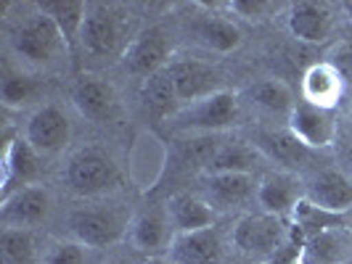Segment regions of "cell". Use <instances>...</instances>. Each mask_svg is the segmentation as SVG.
<instances>
[{"label":"cell","instance_id":"cell-27","mask_svg":"<svg viewBox=\"0 0 352 264\" xmlns=\"http://www.w3.org/2000/svg\"><path fill=\"white\" fill-rule=\"evenodd\" d=\"M37 8L56 21L69 51H74L80 45L82 24L88 16V3H82V0H43V3H37Z\"/></svg>","mask_w":352,"mask_h":264},{"label":"cell","instance_id":"cell-35","mask_svg":"<svg viewBox=\"0 0 352 264\" xmlns=\"http://www.w3.org/2000/svg\"><path fill=\"white\" fill-rule=\"evenodd\" d=\"M329 64H331L334 69H339V74H342L347 82H352V45L350 43H342L334 51V56L329 58Z\"/></svg>","mask_w":352,"mask_h":264},{"label":"cell","instance_id":"cell-25","mask_svg":"<svg viewBox=\"0 0 352 264\" xmlns=\"http://www.w3.org/2000/svg\"><path fill=\"white\" fill-rule=\"evenodd\" d=\"M141 101L143 108L157 117V119H173L177 111H180V98L175 93V85H173V77L170 71L162 69L151 77L141 80Z\"/></svg>","mask_w":352,"mask_h":264},{"label":"cell","instance_id":"cell-14","mask_svg":"<svg viewBox=\"0 0 352 264\" xmlns=\"http://www.w3.org/2000/svg\"><path fill=\"white\" fill-rule=\"evenodd\" d=\"M305 198L318 209L339 217L352 209V177L334 167L320 169L305 180Z\"/></svg>","mask_w":352,"mask_h":264},{"label":"cell","instance_id":"cell-20","mask_svg":"<svg viewBox=\"0 0 352 264\" xmlns=\"http://www.w3.org/2000/svg\"><path fill=\"white\" fill-rule=\"evenodd\" d=\"M344 90H347V80L329 61L313 64L310 69L305 71V77H302L305 104L318 106V108L334 111L336 106H339V101L344 98Z\"/></svg>","mask_w":352,"mask_h":264},{"label":"cell","instance_id":"cell-11","mask_svg":"<svg viewBox=\"0 0 352 264\" xmlns=\"http://www.w3.org/2000/svg\"><path fill=\"white\" fill-rule=\"evenodd\" d=\"M175 228L170 222V211L167 204H154L146 206L138 214H133V225H130V243L135 251L157 256L173 248L175 241Z\"/></svg>","mask_w":352,"mask_h":264},{"label":"cell","instance_id":"cell-6","mask_svg":"<svg viewBox=\"0 0 352 264\" xmlns=\"http://www.w3.org/2000/svg\"><path fill=\"white\" fill-rule=\"evenodd\" d=\"M289 232H292V219H281V217L257 211V214H247L236 222L233 246L252 259L267 262L276 254V248L289 238Z\"/></svg>","mask_w":352,"mask_h":264},{"label":"cell","instance_id":"cell-36","mask_svg":"<svg viewBox=\"0 0 352 264\" xmlns=\"http://www.w3.org/2000/svg\"><path fill=\"white\" fill-rule=\"evenodd\" d=\"M342 14L347 16V21L352 24V0H347V3H342Z\"/></svg>","mask_w":352,"mask_h":264},{"label":"cell","instance_id":"cell-5","mask_svg":"<svg viewBox=\"0 0 352 264\" xmlns=\"http://www.w3.org/2000/svg\"><path fill=\"white\" fill-rule=\"evenodd\" d=\"M239 114H241L239 95L230 90H220L196 104L180 106V111L170 119V124L183 135H220L223 130L239 122Z\"/></svg>","mask_w":352,"mask_h":264},{"label":"cell","instance_id":"cell-29","mask_svg":"<svg viewBox=\"0 0 352 264\" xmlns=\"http://www.w3.org/2000/svg\"><path fill=\"white\" fill-rule=\"evenodd\" d=\"M40 95V85L32 80L27 71L21 69H6L0 80V101L6 108H24V106L35 104Z\"/></svg>","mask_w":352,"mask_h":264},{"label":"cell","instance_id":"cell-32","mask_svg":"<svg viewBox=\"0 0 352 264\" xmlns=\"http://www.w3.org/2000/svg\"><path fill=\"white\" fill-rule=\"evenodd\" d=\"M0 246H3V262L6 264H30V259L35 256L32 235L24 230H3Z\"/></svg>","mask_w":352,"mask_h":264},{"label":"cell","instance_id":"cell-10","mask_svg":"<svg viewBox=\"0 0 352 264\" xmlns=\"http://www.w3.org/2000/svg\"><path fill=\"white\" fill-rule=\"evenodd\" d=\"M302 198H305V180L297 177V172L276 169V172H267L263 180H257L254 201L265 214L292 219V214L300 206Z\"/></svg>","mask_w":352,"mask_h":264},{"label":"cell","instance_id":"cell-37","mask_svg":"<svg viewBox=\"0 0 352 264\" xmlns=\"http://www.w3.org/2000/svg\"><path fill=\"white\" fill-rule=\"evenodd\" d=\"M106 264H127V262H120V259H114V262H106Z\"/></svg>","mask_w":352,"mask_h":264},{"label":"cell","instance_id":"cell-24","mask_svg":"<svg viewBox=\"0 0 352 264\" xmlns=\"http://www.w3.org/2000/svg\"><path fill=\"white\" fill-rule=\"evenodd\" d=\"M263 154L249 141H226L214 154L204 175H254Z\"/></svg>","mask_w":352,"mask_h":264},{"label":"cell","instance_id":"cell-17","mask_svg":"<svg viewBox=\"0 0 352 264\" xmlns=\"http://www.w3.org/2000/svg\"><path fill=\"white\" fill-rule=\"evenodd\" d=\"M257 193L254 175H204L201 195L207 198L212 209L230 211L249 204Z\"/></svg>","mask_w":352,"mask_h":264},{"label":"cell","instance_id":"cell-3","mask_svg":"<svg viewBox=\"0 0 352 264\" xmlns=\"http://www.w3.org/2000/svg\"><path fill=\"white\" fill-rule=\"evenodd\" d=\"M135 35L138 32L133 27V14L124 11L122 5L90 3L82 35H80V48L93 58H109L117 53L124 56Z\"/></svg>","mask_w":352,"mask_h":264},{"label":"cell","instance_id":"cell-39","mask_svg":"<svg viewBox=\"0 0 352 264\" xmlns=\"http://www.w3.org/2000/svg\"><path fill=\"white\" fill-rule=\"evenodd\" d=\"M350 264H352V262H350Z\"/></svg>","mask_w":352,"mask_h":264},{"label":"cell","instance_id":"cell-34","mask_svg":"<svg viewBox=\"0 0 352 264\" xmlns=\"http://www.w3.org/2000/svg\"><path fill=\"white\" fill-rule=\"evenodd\" d=\"M305 241H307V235L292 222L289 238H286L281 246L276 248V254L263 264H302V259H305Z\"/></svg>","mask_w":352,"mask_h":264},{"label":"cell","instance_id":"cell-21","mask_svg":"<svg viewBox=\"0 0 352 264\" xmlns=\"http://www.w3.org/2000/svg\"><path fill=\"white\" fill-rule=\"evenodd\" d=\"M40 158L35 148L24 138H14L6 143V154H3V198L11 195L14 191L32 185L37 172H40Z\"/></svg>","mask_w":352,"mask_h":264},{"label":"cell","instance_id":"cell-30","mask_svg":"<svg viewBox=\"0 0 352 264\" xmlns=\"http://www.w3.org/2000/svg\"><path fill=\"white\" fill-rule=\"evenodd\" d=\"M223 143L226 141L220 135H188L186 141H180L177 158H180V164H194L196 169H201V175H204V169L210 167V161L220 151Z\"/></svg>","mask_w":352,"mask_h":264},{"label":"cell","instance_id":"cell-8","mask_svg":"<svg viewBox=\"0 0 352 264\" xmlns=\"http://www.w3.org/2000/svg\"><path fill=\"white\" fill-rule=\"evenodd\" d=\"M72 138V122L67 111L56 104L37 106L24 124V141L35 148L37 156H56Z\"/></svg>","mask_w":352,"mask_h":264},{"label":"cell","instance_id":"cell-7","mask_svg":"<svg viewBox=\"0 0 352 264\" xmlns=\"http://www.w3.org/2000/svg\"><path fill=\"white\" fill-rule=\"evenodd\" d=\"M53 211V193L48 185L32 182L14 191L0 204V225L3 230H24L32 232L40 228Z\"/></svg>","mask_w":352,"mask_h":264},{"label":"cell","instance_id":"cell-28","mask_svg":"<svg viewBox=\"0 0 352 264\" xmlns=\"http://www.w3.org/2000/svg\"><path fill=\"white\" fill-rule=\"evenodd\" d=\"M247 95L252 104H257L260 108L270 111V114H286V117H289L292 108L297 106L292 88H289L283 80H276V77H267V80L254 82V85L247 90Z\"/></svg>","mask_w":352,"mask_h":264},{"label":"cell","instance_id":"cell-23","mask_svg":"<svg viewBox=\"0 0 352 264\" xmlns=\"http://www.w3.org/2000/svg\"><path fill=\"white\" fill-rule=\"evenodd\" d=\"M167 211H170V222H173L177 235L214 228V209L207 204L204 195H196V193L170 195L167 198Z\"/></svg>","mask_w":352,"mask_h":264},{"label":"cell","instance_id":"cell-15","mask_svg":"<svg viewBox=\"0 0 352 264\" xmlns=\"http://www.w3.org/2000/svg\"><path fill=\"white\" fill-rule=\"evenodd\" d=\"M72 104L77 108V114L90 122H109L120 111V98L111 82L96 74H85L77 80V85L72 88Z\"/></svg>","mask_w":352,"mask_h":264},{"label":"cell","instance_id":"cell-12","mask_svg":"<svg viewBox=\"0 0 352 264\" xmlns=\"http://www.w3.org/2000/svg\"><path fill=\"white\" fill-rule=\"evenodd\" d=\"M286 127L310 151H320V148L334 145L336 135H339V122H336L334 111L318 108V106H310L305 101H300L292 108V114L286 117Z\"/></svg>","mask_w":352,"mask_h":264},{"label":"cell","instance_id":"cell-26","mask_svg":"<svg viewBox=\"0 0 352 264\" xmlns=\"http://www.w3.org/2000/svg\"><path fill=\"white\" fill-rule=\"evenodd\" d=\"M194 37L212 53H233L244 40L233 19L220 14H207L199 19L194 24Z\"/></svg>","mask_w":352,"mask_h":264},{"label":"cell","instance_id":"cell-22","mask_svg":"<svg viewBox=\"0 0 352 264\" xmlns=\"http://www.w3.org/2000/svg\"><path fill=\"white\" fill-rule=\"evenodd\" d=\"M223 254H226L223 238L214 228L175 235L170 248V256L175 264H220Z\"/></svg>","mask_w":352,"mask_h":264},{"label":"cell","instance_id":"cell-2","mask_svg":"<svg viewBox=\"0 0 352 264\" xmlns=\"http://www.w3.org/2000/svg\"><path fill=\"white\" fill-rule=\"evenodd\" d=\"M8 45L19 61L32 69H48L64 53H69L61 29L40 8L14 24V29L8 32Z\"/></svg>","mask_w":352,"mask_h":264},{"label":"cell","instance_id":"cell-13","mask_svg":"<svg viewBox=\"0 0 352 264\" xmlns=\"http://www.w3.org/2000/svg\"><path fill=\"white\" fill-rule=\"evenodd\" d=\"M167 71L173 77L180 106L196 104V101L207 98L212 93L223 90L217 69L207 61H201V58H175V61H170Z\"/></svg>","mask_w":352,"mask_h":264},{"label":"cell","instance_id":"cell-31","mask_svg":"<svg viewBox=\"0 0 352 264\" xmlns=\"http://www.w3.org/2000/svg\"><path fill=\"white\" fill-rule=\"evenodd\" d=\"M40 264H90V248L72 238H58L45 246Z\"/></svg>","mask_w":352,"mask_h":264},{"label":"cell","instance_id":"cell-9","mask_svg":"<svg viewBox=\"0 0 352 264\" xmlns=\"http://www.w3.org/2000/svg\"><path fill=\"white\" fill-rule=\"evenodd\" d=\"M170 58H173V37L162 24H154V27L138 32L135 40L127 45L122 56V67L133 77L146 80L157 71L167 69Z\"/></svg>","mask_w":352,"mask_h":264},{"label":"cell","instance_id":"cell-18","mask_svg":"<svg viewBox=\"0 0 352 264\" xmlns=\"http://www.w3.org/2000/svg\"><path fill=\"white\" fill-rule=\"evenodd\" d=\"M254 148L263 154L265 161H276L281 164L286 172H297L300 167H305L310 161V148L305 143L297 141V135H292V130H263L254 138Z\"/></svg>","mask_w":352,"mask_h":264},{"label":"cell","instance_id":"cell-1","mask_svg":"<svg viewBox=\"0 0 352 264\" xmlns=\"http://www.w3.org/2000/svg\"><path fill=\"white\" fill-rule=\"evenodd\" d=\"M130 225H133V211L111 201L85 204L67 214L69 238L88 246L90 251L117 246L124 235H130Z\"/></svg>","mask_w":352,"mask_h":264},{"label":"cell","instance_id":"cell-38","mask_svg":"<svg viewBox=\"0 0 352 264\" xmlns=\"http://www.w3.org/2000/svg\"><path fill=\"white\" fill-rule=\"evenodd\" d=\"M350 161H352V151H350Z\"/></svg>","mask_w":352,"mask_h":264},{"label":"cell","instance_id":"cell-33","mask_svg":"<svg viewBox=\"0 0 352 264\" xmlns=\"http://www.w3.org/2000/svg\"><path fill=\"white\" fill-rule=\"evenodd\" d=\"M226 8L239 19L265 21V19H273L276 14H281L283 3H276V0H230V3H226Z\"/></svg>","mask_w":352,"mask_h":264},{"label":"cell","instance_id":"cell-4","mask_svg":"<svg viewBox=\"0 0 352 264\" xmlns=\"http://www.w3.org/2000/svg\"><path fill=\"white\" fill-rule=\"evenodd\" d=\"M61 180L67 191L80 198H101L120 188V167L101 148H82L67 161Z\"/></svg>","mask_w":352,"mask_h":264},{"label":"cell","instance_id":"cell-16","mask_svg":"<svg viewBox=\"0 0 352 264\" xmlns=\"http://www.w3.org/2000/svg\"><path fill=\"white\" fill-rule=\"evenodd\" d=\"M334 8L329 3H313V0H300L286 8V24L289 32L302 40V43H326L334 32Z\"/></svg>","mask_w":352,"mask_h":264},{"label":"cell","instance_id":"cell-19","mask_svg":"<svg viewBox=\"0 0 352 264\" xmlns=\"http://www.w3.org/2000/svg\"><path fill=\"white\" fill-rule=\"evenodd\" d=\"M352 262V228L331 225L307 235L302 264H350Z\"/></svg>","mask_w":352,"mask_h":264}]
</instances>
